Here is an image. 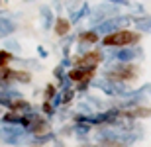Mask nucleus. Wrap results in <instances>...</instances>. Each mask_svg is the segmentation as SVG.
Wrapping results in <instances>:
<instances>
[{"instance_id":"nucleus-1","label":"nucleus","mask_w":151,"mask_h":147,"mask_svg":"<svg viewBox=\"0 0 151 147\" xmlns=\"http://www.w3.org/2000/svg\"><path fill=\"white\" fill-rule=\"evenodd\" d=\"M102 77L112 80H120V82H134L139 79V67L135 63H120V61H112L106 63V69Z\"/></svg>"},{"instance_id":"nucleus-2","label":"nucleus","mask_w":151,"mask_h":147,"mask_svg":"<svg viewBox=\"0 0 151 147\" xmlns=\"http://www.w3.org/2000/svg\"><path fill=\"white\" fill-rule=\"evenodd\" d=\"M141 41V32L137 29H118L114 34H108L100 39V47H129L137 45Z\"/></svg>"},{"instance_id":"nucleus-3","label":"nucleus","mask_w":151,"mask_h":147,"mask_svg":"<svg viewBox=\"0 0 151 147\" xmlns=\"http://www.w3.org/2000/svg\"><path fill=\"white\" fill-rule=\"evenodd\" d=\"M92 85L106 94L108 98H129L134 96V88H129L128 82H120V80H112L106 79V77H100V79H92Z\"/></svg>"},{"instance_id":"nucleus-4","label":"nucleus","mask_w":151,"mask_h":147,"mask_svg":"<svg viewBox=\"0 0 151 147\" xmlns=\"http://www.w3.org/2000/svg\"><path fill=\"white\" fill-rule=\"evenodd\" d=\"M134 18H135L134 14H118V16H114V18H108V20L100 22L98 26H92V29H94L100 37H104V35H108V34H114L118 29H126L128 26H132V24H134Z\"/></svg>"},{"instance_id":"nucleus-5","label":"nucleus","mask_w":151,"mask_h":147,"mask_svg":"<svg viewBox=\"0 0 151 147\" xmlns=\"http://www.w3.org/2000/svg\"><path fill=\"white\" fill-rule=\"evenodd\" d=\"M28 139L29 133L22 125H8V124L0 125V141L6 145H22V143H28Z\"/></svg>"},{"instance_id":"nucleus-6","label":"nucleus","mask_w":151,"mask_h":147,"mask_svg":"<svg viewBox=\"0 0 151 147\" xmlns=\"http://www.w3.org/2000/svg\"><path fill=\"white\" fill-rule=\"evenodd\" d=\"M120 8H122V6L112 4V2H104V4H98L96 8H92V12H90V16H88L90 28H92V26H98L100 22H104L108 18H114V16H118V14H122Z\"/></svg>"},{"instance_id":"nucleus-7","label":"nucleus","mask_w":151,"mask_h":147,"mask_svg":"<svg viewBox=\"0 0 151 147\" xmlns=\"http://www.w3.org/2000/svg\"><path fill=\"white\" fill-rule=\"evenodd\" d=\"M143 59V47L137 45H129V47H114V61L120 63H135Z\"/></svg>"},{"instance_id":"nucleus-8","label":"nucleus","mask_w":151,"mask_h":147,"mask_svg":"<svg viewBox=\"0 0 151 147\" xmlns=\"http://www.w3.org/2000/svg\"><path fill=\"white\" fill-rule=\"evenodd\" d=\"M6 82H20V85H29L32 82V73L28 69H12L8 67L6 69Z\"/></svg>"},{"instance_id":"nucleus-9","label":"nucleus","mask_w":151,"mask_h":147,"mask_svg":"<svg viewBox=\"0 0 151 147\" xmlns=\"http://www.w3.org/2000/svg\"><path fill=\"white\" fill-rule=\"evenodd\" d=\"M122 110V108H120ZM122 118L129 122H139L143 118H151V106H137V108H124Z\"/></svg>"},{"instance_id":"nucleus-10","label":"nucleus","mask_w":151,"mask_h":147,"mask_svg":"<svg viewBox=\"0 0 151 147\" xmlns=\"http://www.w3.org/2000/svg\"><path fill=\"white\" fill-rule=\"evenodd\" d=\"M0 124H8V125H22V128H28L29 120L26 114L14 112V110H6L0 118Z\"/></svg>"},{"instance_id":"nucleus-11","label":"nucleus","mask_w":151,"mask_h":147,"mask_svg":"<svg viewBox=\"0 0 151 147\" xmlns=\"http://www.w3.org/2000/svg\"><path fill=\"white\" fill-rule=\"evenodd\" d=\"M16 29H18V24L14 20H10L4 10H0V39L10 37L12 34H16Z\"/></svg>"},{"instance_id":"nucleus-12","label":"nucleus","mask_w":151,"mask_h":147,"mask_svg":"<svg viewBox=\"0 0 151 147\" xmlns=\"http://www.w3.org/2000/svg\"><path fill=\"white\" fill-rule=\"evenodd\" d=\"M26 131H28L29 136H37V133H45V131H49V120L43 118L41 114L39 116H35L32 122L28 124V128H26Z\"/></svg>"},{"instance_id":"nucleus-13","label":"nucleus","mask_w":151,"mask_h":147,"mask_svg":"<svg viewBox=\"0 0 151 147\" xmlns=\"http://www.w3.org/2000/svg\"><path fill=\"white\" fill-rule=\"evenodd\" d=\"M39 18H41V28H43L45 32L53 29V24H55V12H53L51 6H47V4L39 6Z\"/></svg>"},{"instance_id":"nucleus-14","label":"nucleus","mask_w":151,"mask_h":147,"mask_svg":"<svg viewBox=\"0 0 151 147\" xmlns=\"http://www.w3.org/2000/svg\"><path fill=\"white\" fill-rule=\"evenodd\" d=\"M71 28H73V24H71L69 18H63V16L55 18V24H53V32H55V35H59V37H67V35L71 34Z\"/></svg>"},{"instance_id":"nucleus-15","label":"nucleus","mask_w":151,"mask_h":147,"mask_svg":"<svg viewBox=\"0 0 151 147\" xmlns=\"http://www.w3.org/2000/svg\"><path fill=\"white\" fill-rule=\"evenodd\" d=\"M94 73L96 71H88V69H83V67H71L67 71V77L73 82H81L84 79H94Z\"/></svg>"},{"instance_id":"nucleus-16","label":"nucleus","mask_w":151,"mask_h":147,"mask_svg":"<svg viewBox=\"0 0 151 147\" xmlns=\"http://www.w3.org/2000/svg\"><path fill=\"white\" fill-rule=\"evenodd\" d=\"M90 12H92V6H90L88 2H83V4L78 6L73 14H69V20H71V24H73V26H77L78 22H83L84 18L90 16Z\"/></svg>"},{"instance_id":"nucleus-17","label":"nucleus","mask_w":151,"mask_h":147,"mask_svg":"<svg viewBox=\"0 0 151 147\" xmlns=\"http://www.w3.org/2000/svg\"><path fill=\"white\" fill-rule=\"evenodd\" d=\"M100 35L96 34L92 28H88V29H83V32H78L77 34V41H81V43H86V45H96V43H100Z\"/></svg>"},{"instance_id":"nucleus-18","label":"nucleus","mask_w":151,"mask_h":147,"mask_svg":"<svg viewBox=\"0 0 151 147\" xmlns=\"http://www.w3.org/2000/svg\"><path fill=\"white\" fill-rule=\"evenodd\" d=\"M57 136H55V131H45V133H37V136H29L28 143L29 145H34V147H43L45 143H51V141H55Z\"/></svg>"},{"instance_id":"nucleus-19","label":"nucleus","mask_w":151,"mask_h":147,"mask_svg":"<svg viewBox=\"0 0 151 147\" xmlns=\"http://www.w3.org/2000/svg\"><path fill=\"white\" fill-rule=\"evenodd\" d=\"M134 28L141 34H151V14H143V16L134 18Z\"/></svg>"},{"instance_id":"nucleus-20","label":"nucleus","mask_w":151,"mask_h":147,"mask_svg":"<svg viewBox=\"0 0 151 147\" xmlns=\"http://www.w3.org/2000/svg\"><path fill=\"white\" fill-rule=\"evenodd\" d=\"M10 110H14V112H20V114H28L29 110H34V106H32V102L26 100V98H20V100H14L12 102Z\"/></svg>"},{"instance_id":"nucleus-21","label":"nucleus","mask_w":151,"mask_h":147,"mask_svg":"<svg viewBox=\"0 0 151 147\" xmlns=\"http://www.w3.org/2000/svg\"><path fill=\"white\" fill-rule=\"evenodd\" d=\"M90 130H92V125L90 124H75V136H77V139H86L88 137V133H90Z\"/></svg>"},{"instance_id":"nucleus-22","label":"nucleus","mask_w":151,"mask_h":147,"mask_svg":"<svg viewBox=\"0 0 151 147\" xmlns=\"http://www.w3.org/2000/svg\"><path fill=\"white\" fill-rule=\"evenodd\" d=\"M61 94H63V106H69L77 96V90H75V86H65V88H61Z\"/></svg>"},{"instance_id":"nucleus-23","label":"nucleus","mask_w":151,"mask_h":147,"mask_svg":"<svg viewBox=\"0 0 151 147\" xmlns=\"http://www.w3.org/2000/svg\"><path fill=\"white\" fill-rule=\"evenodd\" d=\"M14 59H16V55L12 53V51L8 49H0V67H10V63H14Z\"/></svg>"},{"instance_id":"nucleus-24","label":"nucleus","mask_w":151,"mask_h":147,"mask_svg":"<svg viewBox=\"0 0 151 147\" xmlns=\"http://www.w3.org/2000/svg\"><path fill=\"white\" fill-rule=\"evenodd\" d=\"M4 49L12 51V53L16 55V53H20V51H22V45H20L16 39H12V37H6V39H4Z\"/></svg>"},{"instance_id":"nucleus-25","label":"nucleus","mask_w":151,"mask_h":147,"mask_svg":"<svg viewBox=\"0 0 151 147\" xmlns=\"http://www.w3.org/2000/svg\"><path fill=\"white\" fill-rule=\"evenodd\" d=\"M41 112L45 114V118L47 120H53V116H55V108H53V104H51L49 100H43V104H41Z\"/></svg>"},{"instance_id":"nucleus-26","label":"nucleus","mask_w":151,"mask_h":147,"mask_svg":"<svg viewBox=\"0 0 151 147\" xmlns=\"http://www.w3.org/2000/svg\"><path fill=\"white\" fill-rule=\"evenodd\" d=\"M57 92H59V86H55L53 82H49V85L45 86V92H43V100H53V96H55Z\"/></svg>"},{"instance_id":"nucleus-27","label":"nucleus","mask_w":151,"mask_h":147,"mask_svg":"<svg viewBox=\"0 0 151 147\" xmlns=\"http://www.w3.org/2000/svg\"><path fill=\"white\" fill-rule=\"evenodd\" d=\"M65 77H67V69L59 63V65L53 69V79H55L57 82H63V79H65Z\"/></svg>"},{"instance_id":"nucleus-28","label":"nucleus","mask_w":151,"mask_h":147,"mask_svg":"<svg viewBox=\"0 0 151 147\" xmlns=\"http://www.w3.org/2000/svg\"><path fill=\"white\" fill-rule=\"evenodd\" d=\"M90 85H92V79H84V80H81V82H77L75 90L81 92V94H86V90L90 88Z\"/></svg>"},{"instance_id":"nucleus-29","label":"nucleus","mask_w":151,"mask_h":147,"mask_svg":"<svg viewBox=\"0 0 151 147\" xmlns=\"http://www.w3.org/2000/svg\"><path fill=\"white\" fill-rule=\"evenodd\" d=\"M129 10H132L134 16H143V14H147L143 4H139V2H132V4H129Z\"/></svg>"},{"instance_id":"nucleus-30","label":"nucleus","mask_w":151,"mask_h":147,"mask_svg":"<svg viewBox=\"0 0 151 147\" xmlns=\"http://www.w3.org/2000/svg\"><path fill=\"white\" fill-rule=\"evenodd\" d=\"M51 104H53V108H55V110H59V108L63 106V94H61V90H59V92L55 94V96H53Z\"/></svg>"},{"instance_id":"nucleus-31","label":"nucleus","mask_w":151,"mask_h":147,"mask_svg":"<svg viewBox=\"0 0 151 147\" xmlns=\"http://www.w3.org/2000/svg\"><path fill=\"white\" fill-rule=\"evenodd\" d=\"M135 90L139 92V94H145V96H151V82H147V85L139 86V88H135Z\"/></svg>"},{"instance_id":"nucleus-32","label":"nucleus","mask_w":151,"mask_h":147,"mask_svg":"<svg viewBox=\"0 0 151 147\" xmlns=\"http://www.w3.org/2000/svg\"><path fill=\"white\" fill-rule=\"evenodd\" d=\"M37 55H39V59H47L49 57V51L45 49L43 45H37Z\"/></svg>"},{"instance_id":"nucleus-33","label":"nucleus","mask_w":151,"mask_h":147,"mask_svg":"<svg viewBox=\"0 0 151 147\" xmlns=\"http://www.w3.org/2000/svg\"><path fill=\"white\" fill-rule=\"evenodd\" d=\"M106 2H112V4H118V6H128V8L132 4L129 0H106Z\"/></svg>"},{"instance_id":"nucleus-34","label":"nucleus","mask_w":151,"mask_h":147,"mask_svg":"<svg viewBox=\"0 0 151 147\" xmlns=\"http://www.w3.org/2000/svg\"><path fill=\"white\" fill-rule=\"evenodd\" d=\"M53 143H55V147H65V145H63V141H59V139H55Z\"/></svg>"},{"instance_id":"nucleus-35","label":"nucleus","mask_w":151,"mask_h":147,"mask_svg":"<svg viewBox=\"0 0 151 147\" xmlns=\"http://www.w3.org/2000/svg\"><path fill=\"white\" fill-rule=\"evenodd\" d=\"M24 2H34V0H24Z\"/></svg>"},{"instance_id":"nucleus-36","label":"nucleus","mask_w":151,"mask_h":147,"mask_svg":"<svg viewBox=\"0 0 151 147\" xmlns=\"http://www.w3.org/2000/svg\"><path fill=\"white\" fill-rule=\"evenodd\" d=\"M0 2H2V0H0Z\"/></svg>"}]
</instances>
